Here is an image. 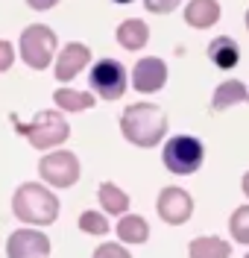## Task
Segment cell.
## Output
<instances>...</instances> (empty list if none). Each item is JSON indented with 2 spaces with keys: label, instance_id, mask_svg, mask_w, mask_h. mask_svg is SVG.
I'll list each match as a JSON object with an SVG mask.
<instances>
[{
  "label": "cell",
  "instance_id": "cell-1",
  "mask_svg": "<svg viewBox=\"0 0 249 258\" xmlns=\"http://www.w3.org/2000/svg\"><path fill=\"white\" fill-rule=\"evenodd\" d=\"M120 132L129 144L149 150L167 135V114L155 103H132L120 117Z\"/></svg>",
  "mask_w": 249,
  "mask_h": 258
},
{
  "label": "cell",
  "instance_id": "cell-2",
  "mask_svg": "<svg viewBox=\"0 0 249 258\" xmlns=\"http://www.w3.org/2000/svg\"><path fill=\"white\" fill-rule=\"evenodd\" d=\"M12 211L27 226H50L59 217V200L41 182H24L12 197Z\"/></svg>",
  "mask_w": 249,
  "mask_h": 258
},
{
  "label": "cell",
  "instance_id": "cell-3",
  "mask_svg": "<svg viewBox=\"0 0 249 258\" xmlns=\"http://www.w3.org/2000/svg\"><path fill=\"white\" fill-rule=\"evenodd\" d=\"M202 159H205V147L194 135H173L164 144V156H161L164 167L176 176L197 173L202 167Z\"/></svg>",
  "mask_w": 249,
  "mask_h": 258
},
{
  "label": "cell",
  "instance_id": "cell-4",
  "mask_svg": "<svg viewBox=\"0 0 249 258\" xmlns=\"http://www.w3.org/2000/svg\"><path fill=\"white\" fill-rule=\"evenodd\" d=\"M35 150H53V147L65 144L70 129H67V120L62 117V112H38L33 117V123L18 129Z\"/></svg>",
  "mask_w": 249,
  "mask_h": 258
},
{
  "label": "cell",
  "instance_id": "cell-5",
  "mask_svg": "<svg viewBox=\"0 0 249 258\" xmlns=\"http://www.w3.org/2000/svg\"><path fill=\"white\" fill-rule=\"evenodd\" d=\"M56 47H59V38L44 24H30L27 30L21 32V56H24V62L30 64L33 71H44L53 62Z\"/></svg>",
  "mask_w": 249,
  "mask_h": 258
},
{
  "label": "cell",
  "instance_id": "cell-6",
  "mask_svg": "<svg viewBox=\"0 0 249 258\" xmlns=\"http://www.w3.org/2000/svg\"><path fill=\"white\" fill-rule=\"evenodd\" d=\"M79 159L70 150H53L38 161V176L47 182L50 188H70L79 182Z\"/></svg>",
  "mask_w": 249,
  "mask_h": 258
},
{
  "label": "cell",
  "instance_id": "cell-7",
  "mask_svg": "<svg viewBox=\"0 0 249 258\" xmlns=\"http://www.w3.org/2000/svg\"><path fill=\"white\" fill-rule=\"evenodd\" d=\"M91 88L94 94L103 97V100H120L123 91H126V71L123 64L115 62V59H100L94 68H91Z\"/></svg>",
  "mask_w": 249,
  "mask_h": 258
},
{
  "label": "cell",
  "instance_id": "cell-8",
  "mask_svg": "<svg viewBox=\"0 0 249 258\" xmlns=\"http://www.w3.org/2000/svg\"><path fill=\"white\" fill-rule=\"evenodd\" d=\"M155 211H158V217H161L167 226H182V223H188L191 214H194V197L185 191V188L170 185V188H164V191L158 194Z\"/></svg>",
  "mask_w": 249,
  "mask_h": 258
},
{
  "label": "cell",
  "instance_id": "cell-9",
  "mask_svg": "<svg viewBox=\"0 0 249 258\" xmlns=\"http://www.w3.org/2000/svg\"><path fill=\"white\" fill-rule=\"evenodd\" d=\"M9 258H47L50 255V238L38 229H18L6 241Z\"/></svg>",
  "mask_w": 249,
  "mask_h": 258
},
{
  "label": "cell",
  "instance_id": "cell-10",
  "mask_svg": "<svg viewBox=\"0 0 249 258\" xmlns=\"http://www.w3.org/2000/svg\"><path fill=\"white\" fill-rule=\"evenodd\" d=\"M167 82V64L158 56H144L132 68V88L141 94H155Z\"/></svg>",
  "mask_w": 249,
  "mask_h": 258
},
{
  "label": "cell",
  "instance_id": "cell-11",
  "mask_svg": "<svg viewBox=\"0 0 249 258\" xmlns=\"http://www.w3.org/2000/svg\"><path fill=\"white\" fill-rule=\"evenodd\" d=\"M88 62H91V50L85 47V44H79V41H70V44L62 47V53L56 56V68H53V74H56V80L59 82H70Z\"/></svg>",
  "mask_w": 249,
  "mask_h": 258
},
{
  "label": "cell",
  "instance_id": "cell-12",
  "mask_svg": "<svg viewBox=\"0 0 249 258\" xmlns=\"http://www.w3.org/2000/svg\"><path fill=\"white\" fill-rule=\"evenodd\" d=\"M220 21V3L217 0H191L185 9V24L194 30H208Z\"/></svg>",
  "mask_w": 249,
  "mask_h": 258
},
{
  "label": "cell",
  "instance_id": "cell-13",
  "mask_svg": "<svg viewBox=\"0 0 249 258\" xmlns=\"http://www.w3.org/2000/svg\"><path fill=\"white\" fill-rule=\"evenodd\" d=\"M115 38L123 50H141L149 41V27L141 18H126L115 30Z\"/></svg>",
  "mask_w": 249,
  "mask_h": 258
},
{
  "label": "cell",
  "instance_id": "cell-14",
  "mask_svg": "<svg viewBox=\"0 0 249 258\" xmlns=\"http://www.w3.org/2000/svg\"><path fill=\"white\" fill-rule=\"evenodd\" d=\"M208 59H211L217 68H223V71H232L234 64L240 62V47H237L234 38L220 35V38H214V41L208 44Z\"/></svg>",
  "mask_w": 249,
  "mask_h": 258
},
{
  "label": "cell",
  "instance_id": "cell-15",
  "mask_svg": "<svg viewBox=\"0 0 249 258\" xmlns=\"http://www.w3.org/2000/svg\"><path fill=\"white\" fill-rule=\"evenodd\" d=\"M249 100V91L243 82L237 80H229V82H220L217 85L214 97H211V109L214 112H226V109H232L234 103H246Z\"/></svg>",
  "mask_w": 249,
  "mask_h": 258
},
{
  "label": "cell",
  "instance_id": "cell-16",
  "mask_svg": "<svg viewBox=\"0 0 249 258\" xmlns=\"http://www.w3.org/2000/svg\"><path fill=\"white\" fill-rule=\"evenodd\" d=\"M117 229V241L120 243H144L149 238V223L141 214H123Z\"/></svg>",
  "mask_w": 249,
  "mask_h": 258
},
{
  "label": "cell",
  "instance_id": "cell-17",
  "mask_svg": "<svg viewBox=\"0 0 249 258\" xmlns=\"http://www.w3.org/2000/svg\"><path fill=\"white\" fill-rule=\"evenodd\" d=\"M188 255L191 258H229L232 255V246L223 238L205 235V238H194L188 243Z\"/></svg>",
  "mask_w": 249,
  "mask_h": 258
},
{
  "label": "cell",
  "instance_id": "cell-18",
  "mask_svg": "<svg viewBox=\"0 0 249 258\" xmlns=\"http://www.w3.org/2000/svg\"><path fill=\"white\" fill-rule=\"evenodd\" d=\"M53 100L65 112H85V109L94 106V94L91 91H76V88H56Z\"/></svg>",
  "mask_w": 249,
  "mask_h": 258
},
{
  "label": "cell",
  "instance_id": "cell-19",
  "mask_svg": "<svg viewBox=\"0 0 249 258\" xmlns=\"http://www.w3.org/2000/svg\"><path fill=\"white\" fill-rule=\"evenodd\" d=\"M97 194L100 203H103V211H109V214H126L129 211V194L120 191L115 182H103Z\"/></svg>",
  "mask_w": 249,
  "mask_h": 258
},
{
  "label": "cell",
  "instance_id": "cell-20",
  "mask_svg": "<svg viewBox=\"0 0 249 258\" xmlns=\"http://www.w3.org/2000/svg\"><path fill=\"white\" fill-rule=\"evenodd\" d=\"M79 229H82L85 235H97V238H103V235H109V220H106V214H100V211H82L79 214Z\"/></svg>",
  "mask_w": 249,
  "mask_h": 258
},
{
  "label": "cell",
  "instance_id": "cell-21",
  "mask_svg": "<svg viewBox=\"0 0 249 258\" xmlns=\"http://www.w3.org/2000/svg\"><path fill=\"white\" fill-rule=\"evenodd\" d=\"M229 232L237 243H249V206L234 209V214L229 217Z\"/></svg>",
  "mask_w": 249,
  "mask_h": 258
},
{
  "label": "cell",
  "instance_id": "cell-22",
  "mask_svg": "<svg viewBox=\"0 0 249 258\" xmlns=\"http://www.w3.org/2000/svg\"><path fill=\"white\" fill-rule=\"evenodd\" d=\"M94 258H132L129 249H123L120 243H103L94 249Z\"/></svg>",
  "mask_w": 249,
  "mask_h": 258
},
{
  "label": "cell",
  "instance_id": "cell-23",
  "mask_svg": "<svg viewBox=\"0 0 249 258\" xmlns=\"http://www.w3.org/2000/svg\"><path fill=\"white\" fill-rule=\"evenodd\" d=\"M179 3H182V0H144L147 12H152V15H167V12H173Z\"/></svg>",
  "mask_w": 249,
  "mask_h": 258
},
{
  "label": "cell",
  "instance_id": "cell-24",
  "mask_svg": "<svg viewBox=\"0 0 249 258\" xmlns=\"http://www.w3.org/2000/svg\"><path fill=\"white\" fill-rule=\"evenodd\" d=\"M12 62H15V50H12L9 41L0 38V74H6V71L12 68Z\"/></svg>",
  "mask_w": 249,
  "mask_h": 258
},
{
  "label": "cell",
  "instance_id": "cell-25",
  "mask_svg": "<svg viewBox=\"0 0 249 258\" xmlns=\"http://www.w3.org/2000/svg\"><path fill=\"white\" fill-rule=\"evenodd\" d=\"M59 0H27V6L30 9H35V12H47V9H53Z\"/></svg>",
  "mask_w": 249,
  "mask_h": 258
},
{
  "label": "cell",
  "instance_id": "cell-26",
  "mask_svg": "<svg viewBox=\"0 0 249 258\" xmlns=\"http://www.w3.org/2000/svg\"><path fill=\"white\" fill-rule=\"evenodd\" d=\"M240 188H243V194H246V197H249V170H246V173H243V182H240Z\"/></svg>",
  "mask_w": 249,
  "mask_h": 258
},
{
  "label": "cell",
  "instance_id": "cell-27",
  "mask_svg": "<svg viewBox=\"0 0 249 258\" xmlns=\"http://www.w3.org/2000/svg\"><path fill=\"white\" fill-rule=\"evenodd\" d=\"M115 3H132V0H115Z\"/></svg>",
  "mask_w": 249,
  "mask_h": 258
},
{
  "label": "cell",
  "instance_id": "cell-28",
  "mask_svg": "<svg viewBox=\"0 0 249 258\" xmlns=\"http://www.w3.org/2000/svg\"><path fill=\"white\" fill-rule=\"evenodd\" d=\"M246 30H249V12H246Z\"/></svg>",
  "mask_w": 249,
  "mask_h": 258
},
{
  "label": "cell",
  "instance_id": "cell-29",
  "mask_svg": "<svg viewBox=\"0 0 249 258\" xmlns=\"http://www.w3.org/2000/svg\"><path fill=\"white\" fill-rule=\"evenodd\" d=\"M246 258H249V252H246Z\"/></svg>",
  "mask_w": 249,
  "mask_h": 258
}]
</instances>
